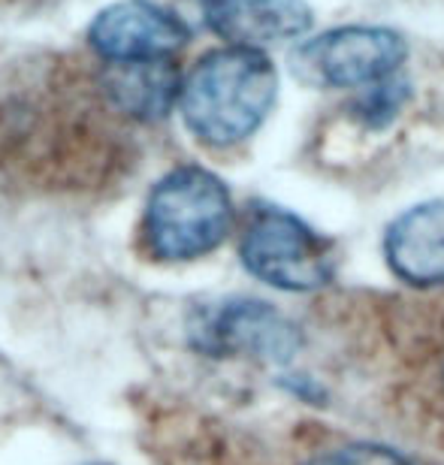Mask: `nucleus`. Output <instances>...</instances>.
<instances>
[{"label": "nucleus", "mask_w": 444, "mask_h": 465, "mask_svg": "<svg viewBox=\"0 0 444 465\" xmlns=\"http://www.w3.org/2000/svg\"><path fill=\"white\" fill-rule=\"evenodd\" d=\"M230 227H233V200L227 184L206 166H175L148 191L143 239L154 257H202L227 239Z\"/></svg>", "instance_id": "obj_2"}, {"label": "nucleus", "mask_w": 444, "mask_h": 465, "mask_svg": "<svg viewBox=\"0 0 444 465\" xmlns=\"http://www.w3.org/2000/svg\"><path fill=\"white\" fill-rule=\"evenodd\" d=\"M387 263L414 287L444 284V200L402 212L384 239Z\"/></svg>", "instance_id": "obj_9"}, {"label": "nucleus", "mask_w": 444, "mask_h": 465, "mask_svg": "<svg viewBox=\"0 0 444 465\" xmlns=\"http://www.w3.org/2000/svg\"><path fill=\"white\" fill-rule=\"evenodd\" d=\"M311 25L314 13L305 0H202V27L227 45L266 49L300 40Z\"/></svg>", "instance_id": "obj_6"}, {"label": "nucleus", "mask_w": 444, "mask_h": 465, "mask_svg": "<svg viewBox=\"0 0 444 465\" xmlns=\"http://www.w3.org/2000/svg\"><path fill=\"white\" fill-rule=\"evenodd\" d=\"M191 31L140 0H118L104 6L88 25V45L106 64L173 58L191 43Z\"/></svg>", "instance_id": "obj_5"}, {"label": "nucleus", "mask_w": 444, "mask_h": 465, "mask_svg": "<svg viewBox=\"0 0 444 465\" xmlns=\"http://www.w3.org/2000/svg\"><path fill=\"white\" fill-rule=\"evenodd\" d=\"M409 43L384 25H339L300 43L291 70L314 88H372L402 73Z\"/></svg>", "instance_id": "obj_3"}, {"label": "nucleus", "mask_w": 444, "mask_h": 465, "mask_svg": "<svg viewBox=\"0 0 444 465\" xmlns=\"http://www.w3.org/2000/svg\"><path fill=\"white\" fill-rule=\"evenodd\" d=\"M182 85L184 79L173 58L106 64L100 73V88L115 113L145 124L163 121L179 106Z\"/></svg>", "instance_id": "obj_8"}, {"label": "nucleus", "mask_w": 444, "mask_h": 465, "mask_svg": "<svg viewBox=\"0 0 444 465\" xmlns=\"http://www.w3.org/2000/svg\"><path fill=\"white\" fill-rule=\"evenodd\" d=\"M409 94H411L409 79H405L402 73H396V76L378 82V85H372V88H366L363 94L357 97L354 113L369 127H384L400 115V109L405 106Z\"/></svg>", "instance_id": "obj_10"}, {"label": "nucleus", "mask_w": 444, "mask_h": 465, "mask_svg": "<svg viewBox=\"0 0 444 465\" xmlns=\"http://www.w3.org/2000/svg\"><path fill=\"white\" fill-rule=\"evenodd\" d=\"M311 465H409L400 453L390 448H378V444H350L327 453V457L314 460Z\"/></svg>", "instance_id": "obj_11"}, {"label": "nucleus", "mask_w": 444, "mask_h": 465, "mask_svg": "<svg viewBox=\"0 0 444 465\" xmlns=\"http://www.w3.org/2000/svg\"><path fill=\"white\" fill-rule=\"evenodd\" d=\"M279 97V70L263 49H212L184 76L179 113L202 145L230 148L245 143Z\"/></svg>", "instance_id": "obj_1"}, {"label": "nucleus", "mask_w": 444, "mask_h": 465, "mask_svg": "<svg viewBox=\"0 0 444 465\" xmlns=\"http://www.w3.org/2000/svg\"><path fill=\"white\" fill-rule=\"evenodd\" d=\"M197 345L209 353H252L261 360H291L300 348V336L279 312L266 302L239 300L224 302L202 321Z\"/></svg>", "instance_id": "obj_7"}, {"label": "nucleus", "mask_w": 444, "mask_h": 465, "mask_svg": "<svg viewBox=\"0 0 444 465\" xmlns=\"http://www.w3.org/2000/svg\"><path fill=\"white\" fill-rule=\"evenodd\" d=\"M140 4L157 9V13L173 18V22H179L191 34L193 27L202 25V0H140Z\"/></svg>", "instance_id": "obj_12"}, {"label": "nucleus", "mask_w": 444, "mask_h": 465, "mask_svg": "<svg viewBox=\"0 0 444 465\" xmlns=\"http://www.w3.org/2000/svg\"><path fill=\"white\" fill-rule=\"evenodd\" d=\"M242 263L279 291H314L332 278V245L284 209H257L242 236Z\"/></svg>", "instance_id": "obj_4"}]
</instances>
